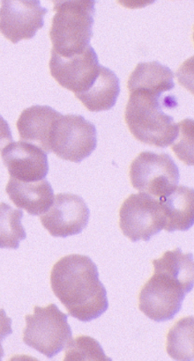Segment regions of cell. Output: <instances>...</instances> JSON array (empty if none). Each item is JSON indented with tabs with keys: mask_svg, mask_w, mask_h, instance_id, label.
Masks as SVG:
<instances>
[{
	"mask_svg": "<svg viewBox=\"0 0 194 361\" xmlns=\"http://www.w3.org/2000/svg\"><path fill=\"white\" fill-rule=\"evenodd\" d=\"M50 282L52 291L69 314L80 322L98 319L108 309L106 288L96 264L88 256L62 257L51 269Z\"/></svg>",
	"mask_w": 194,
	"mask_h": 361,
	"instance_id": "6da1fadb",
	"label": "cell"
},
{
	"mask_svg": "<svg viewBox=\"0 0 194 361\" xmlns=\"http://www.w3.org/2000/svg\"><path fill=\"white\" fill-rule=\"evenodd\" d=\"M176 105L174 98L134 91L130 92L125 109V122L139 142L167 148L176 141L179 124L175 123L173 116L164 113L163 109Z\"/></svg>",
	"mask_w": 194,
	"mask_h": 361,
	"instance_id": "7a4b0ae2",
	"label": "cell"
},
{
	"mask_svg": "<svg viewBox=\"0 0 194 361\" xmlns=\"http://www.w3.org/2000/svg\"><path fill=\"white\" fill-rule=\"evenodd\" d=\"M50 39L55 53L72 56L91 46L94 24L95 1H54Z\"/></svg>",
	"mask_w": 194,
	"mask_h": 361,
	"instance_id": "3957f363",
	"label": "cell"
},
{
	"mask_svg": "<svg viewBox=\"0 0 194 361\" xmlns=\"http://www.w3.org/2000/svg\"><path fill=\"white\" fill-rule=\"evenodd\" d=\"M25 320L24 343L48 358L58 355L72 340L68 315L55 304L35 306L34 314H27Z\"/></svg>",
	"mask_w": 194,
	"mask_h": 361,
	"instance_id": "277c9868",
	"label": "cell"
},
{
	"mask_svg": "<svg viewBox=\"0 0 194 361\" xmlns=\"http://www.w3.org/2000/svg\"><path fill=\"white\" fill-rule=\"evenodd\" d=\"M130 180L134 189L161 199L170 194L180 180L179 168L168 154L143 152L130 166Z\"/></svg>",
	"mask_w": 194,
	"mask_h": 361,
	"instance_id": "5b68a950",
	"label": "cell"
},
{
	"mask_svg": "<svg viewBox=\"0 0 194 361\" xmlns=\"http://www.w3.org/2000/svg\"><path fill=\"white\" fill-rule=\"evenodd\" d=\"M188 288L166 272L154 270L153 276L139 293V309L148 318L157 322L174 319L181 310Z\"/></svg>",
	"mask_w": 194,
	"mask_h": 361,
	"instance_id": "8992f818",
	"label": "cell"
},
{
	"mask_svg": "<svg viewBox=\"0 0 194 361\" xmlns=\"http://www.w3.org/2000/svg\"><path fill=\"white\" fill-rule=\"evenodd\" d=\"M97 132L95 125L83 116H62L52 130L51 152L66 161L79 164L96 149Z\"/></svg>",
	"mask_w": 194,
	"mask_h": 361,
	"instance_id": "52a82bcc",
	"label": "cell"
},
{
	"mask_svg": "<svg viewBox=\"0 0 194 361\" xmlns=\"http://www.w3.org/2000/svg\"><path fill=\"white\" fill-rule=\"evenodd\" d=\"M119 216L123 234L132 242L149 241L166 225L159 199L141 192L126 199Z\"/></svg>",
	"mask_w": 194,
	"mask_h": 361,
	"instance_id": "ba28073f",
	"label": "cell"
},
{
	"mask_svg": "<svg viewBox=\"0 0 194 361\" xmlns=\"http://www.w3.org/2000/svg\"><path fill=\"white\" fill-rule=\"evenodd\" d=\"M101 65L94 49L89 46L83 53L62 56L51 50V75L56 82L75 95L86 92L98 76Z\"/></svg>",
	"mask_w": 194,
	"mask_h": 361,
	"instance_id": "9c48e42d",
	"label": "cell"
},
{
	"mask_svg": "<svg viewBox=\"0 0 194 361\" xmlns=\"http://www.w3.org/2000/svg\"><path fill=\"white\" fill-rule=\"evenodd\" d=\"M89 216L91 212L83 197L59 194L48 212L41 216V222L52 237L66 238L83 232Z\"/></svg>",
	"mask_w": 194,
	"mask_h": 361,
	"instance_id": "30bf717a",
	"label": "cell"
},
{
	"mask_svg": "<svg viewBox=\"0 0 194 361\" xmlns=\"http://www.w3.org/2000/svg\"><path fill=\"white\" fill-rule=\"evenodd\" d=\"M48 11L40 1H2L0 33L13 44L32 39L44 27Z\"/></svg>",
	"mask_w": 194,
	"mask_h": 361,
	"instance_id": "8fae6325",
	"label": "cell"
},
{
	"mask_svg": "<svg viewBox=\"0 0 194 361\" xmlns=\"http://www.w3.org/2000/svg\"><path fill=\"white\" fill-rule=\"evenodd\" d=\"M47 154L39 147L21 141L6 145L1 157L11 178L36 182L46 179L48 173Z\"/></svg>",
	"mask_w": 194,
	"mask_h": 361,
	"instance_id": "7c38bea8",
	"label": "cell"
},
{
	"mask_svg": "<svg viewBox=\"0 0 194 361\" xmlns=\"http://www.w3.org/2000/svg\"><path fill=\"white\" fill-rule=\"evenodd\" d=\"M63 116L48 106H33L21 113L17 128L21 140L51 153L50 140L56 122Z\"/></svg>",
	"mask_w": 194,
	"mask_h": 361,
	"instance_id": "4fadbf2b",
	"label": "cell"
},
{
	"mask_svg": "<svg viewBox=\"0 0 194 361\" xmlns=\"http://www.w3.org/2000/svg\"><path fill=\"white\" fill-rule=\"evenodd\" d=\"M6 192L18 208L31 216H41L48 212L55 198L54 190L46 179L23 182L11 178Z\"/></svg>",
	"mask_w": 194,
	"mask_h": 361,
	"instance_id": "5bb4252c",
	"label": "cell"
},
{
	"mask_svg": "<svg viewBox=\"0 0 194 361\" xmlns=\"http://www.w3.org/2000/svg\"><path fill=\"white\" fill-rule=\"evenodd\" d=\"M168 233L186 231L194 224V190L181 185L160 199Z\"/></svg>",
	"mask_w": 194,
	"mask_h": 361,
	"instance_id": "9a60e30c",
	"label": "cell"
},
{
	"mask_svg": "<svg viewBox=\"0 0 194 361\" xmlns=\"http://www.w3.org/2000/svg\"><path fill=\"white\" fill-rule=\"evenodd\" d=\"M120 92V80L113 71L101 65L98 76L91 87L76 97L89 111L98 113L113 108Z\"/></svg>",
	"mask_w": 194,
	"mask_h": 361,
	"instance_id": "2e32d148",
	"label": "cell"
},
{
	"mask_svg": "<svg viewBox=\"0 0 194 361\" xmlns=\"http://www.w3.org/2000/svg\"><path fill=\"white\" fill-rule=\"evenodd\" d=\"M174 72L165 65L157 61L140 63L129 77L128 88L130 92L144 91L163 95L174 90Z\"/></svg>",
	"mask_w": 194,
	"mask_h": 361,
	"instance_id": "e0dca14e",
	"label": "cell"
},
{
	"mask_svg": "<svg viewBox=\"0 0 194 361\" xmlns=\"http://www.w3.org/2000/svg\"><path fill=\"white\" fill-rule=\"evenodd\" d=\"M155 270H159L181 281L190 291L194 286L193 255L183 254L176 248L163 254L159 259L153 261Z\"/></svg>",
	"mask_w": 194,
	"mask_h": 361,
	"instance_id": "ac0fdd59",
	"label": "cell"
},
{
	"mask_svg": "<svg viewBox=\"0 0 194 361\" xmlns=\"http://www.w3.org/2000/svg\"><path fill=\"white\" fill-rule=\"evenodd\" d=\"M193 316L179 320L167 335V351L176 360H193Z\"/></svg>",
	"mask_w": 194,
	"mask_h": 361,
	"instance_id": "d6986e66",
	"label": "cell"
},
{
	"mask_svg": "<svg viewBox=\"0 0 194 361\" xmlns=\"http://www.w3.org/2000/svg\"><path fill=\"white\" fill-rule=\"evenodd\" d=\"M24 213L14 209L5 202L0 203V248L14 249L27 238L25 227L21 224Z\"/></svg>",
	"mask_w": 194,
	"mask_h": 361,
	"instance_id": "ffe728a7",
	"label": "cell"
},
{
	"mask_svg": "<svg viewBox=\"0 0 194 361\" xmlns=\"http://www.w3.org/2000/svg\"><path fill=\"white\" fill-rule=\"evenodd\" d=\"M65 360H112L104 353L98 341L87 336L72 340L65 348Z\"/></svg>",
	"mask_w": 194,
	"mask_h": 361,
	"instance_id": "44dd1931",
	"label": "cell"
},
{
	"mask_svg": "<svg viewBox=\"0 0 194 361\" xmlns=\"http://www.w3.org/2000/svg\"><path fill=\"white\" fill-rule=\"evenodd\" d=\"M179 134L172 149L185 164L193 165V121L179 123Z\"/></svg>",
	"mask_w": 194,
	"mask_h": 361,
	"instance_id": "7402d4cb",
	"label": "cell"
},
{
	"mask_svg": "<svg viewBox=\"0 0 194 361\" xmlns=\"http://www.w3.org/2000/svg\"><path fill=\"white\" fill-rule=\"evenodd\" d=\"M12 320L6 315L4 309L0 308V360L4 356L2 342L5 338L13 334Z\"/></svg>",
	"mask_w": 194,
	"mask_h": 361,
	"instance_id": "603a6c76",
	"label": "cell"
},
{
	"mask_svg": "<svg viewBox=\"0 0 194 361\" xmlns=\"http://www.w3.org/2000/svg\"><path fill=\"white\" fill-rule=\"evenodd\" d=\"M13 142L12 133L8 123L0 115V150Z\"/></svg>",
	"mask_w": 194,
	"mask_h": 361,
	"instance_id": "cb8c5ba5",
	"label": "cell"
}]
</instances>
